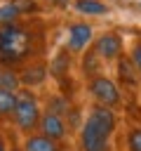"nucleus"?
Returning a JSON list of instances; mask_svg holds the SVG:
<instances>
[{"label":"nucleus","instance_id":"nucleus-1","mask_svg":"<svg viewBox=\"0 0 141 151\" xmlns=\"http://www.w3.org/2000/svg\"><path fill=\"white\" fill-rule=\"evenodd\" d=\"M115 127H118L115 111L108 106L92 104L78 132L80 151H108Z\"/></svg>","mask_w":141,"mask_h":151},{"label":"nucleus","instance_id":"nucleus-2","mask_svg":"<svg viewBox=\"0 0 141 151\" xmlns=\"http://www.w3.org/2000/svg\"><path fill=\"white\" fill-rule=\"evenodd\" d=\"M35 33L31 26L16 24H2L0 26V66H24L35 54Z\"/></svg>","mask_w":141,"mask_h":151},{"label":"nucleus","instance_id":"nucleus-3","mask_svg":"<svg viewBox=\"0 0 141 151\" xmlns=\"http://www.w3.org/2000/svg\"><path fill=\"white\" fill-rule=\"evenodd\" d=\"M40 116H42V106H40V99H38L35 90L19 87V92H16V106H14V113H12L14 127L24 137L33 134V132H38Z\"/></svg>","mask_w":141,"mask_h":151},{"label":"nucleus","instance_id":"nucleus-4","mask_svg":"<svg viewBox=\"0 0 141 151\" xmlns=\"http://www.w3.org/2000/svg\"><path fill=\"white\" fill-rule=\"evenodd\" d=\"M85 87H87V94H89L92 104L108 106V109L118 111V109L122 106V101H125V99H122V90H120V85H118L110 76H106L103 71L96 73V76H92V78H87Z\"/></svg>","mask_w":141,"mask_h":151},{"label":"nucleus","instance_id":"nucleus-5","mask_svg":"<svg viewBox=\"0 0 141 151\" xmlns=\"http://www.w3.org/2000/svg\"><path fill=\"white\" fill-rule=\"evenodd\" d=\"M94 35H96V31L89 21H70L63 33V47L70 54H85L92 47Z\"/></svg>","mask_w":141,"mask_h":151},{"label":"nucleus","instance_id":"nucleus-6","mask_svg":"<svg viewBox=\"0 0 141 151\" xmlns=\"http://www.w3.org/2000/svg\"><path fill=\"white\" fill-rule=\"evenodd\" d=\"M92 50L96 52V57L103 61V64H110V61H118L122 54H125V38L108 28V31H101L94 35V42H92Z\"/></svg>","mask_w":141,"mask_h":151},{"label":"nucleus","instance_id":"nucleus-7","mask_svg":"<svg viewBox=\"0 0 141 151\" xmlns=\"http://www.w3.org/2000/svg\"><path fill=\"white\" fill-rule=\"evenodd\" d=\"M38 132L61 144L63 139H68V123H66V118H63L61 113L47 109V111H42V116H40Z\"/></svg>","mask_w":141,"mask_h":151},{"label":"nucleus","instance_id":"nucleus-8","mask_svg":"<svg viewBox=\"0 0 141 151\" xmlns=\"http://www.w3.org/2000/svg\"><path fill=\"white\" fill-rule=\"evenodd\" d=\"M49 76V66L47 61L42 59H31L28 64H24V68L19 71V78H21V87H28V90H35L40 87Z\"/></svg>","mask_w":141,"mask_h":151},{"label":"nucleus","instance_id":"nucleus-9","mask_svg":"<svg viewBox=\"0 0 141 151\" xmlns=\"http://www.w3.org/2000/svg\"><path fill=\"white\" fill-rule=\"evenodd\" d=\"M73 12L80 17H106L110 14V5L103 0H73Z\"/></svg>","mask_w":141,"mask_h":151},{"label":"nucleus","instance_id":"nucleus-10","mask_svg":"<svg viewBox=\"0 0 141 151\" xmlns=\"http://www.w3.org/2000/svg\"><path fill=\"white\" fill-rule=\"evenodd\" d=\"M21 151H61V144L45 137V134H40V132H33V134L24 137Z\"/></svg>","mask_w":141,"mask_h":151},{"label":"nucleus","instance_id":"nucleus-11","mask_svg":"<svg viewBox=\"0 0 141 151\" xmlns=\"http://www.w3.org/2000/svg\"><path fill=\"white\" fill-rule=\"evenodd\" d=\"M118 73H120V80L127 83V85H139V80H141L139 71L134 68V64H132L129 57H125V54L118 59Z\"/></svg>","mask_w":141,"mask_h":151},{"label":"nucleus","instance_id":"nucleus-12","mask_svg":"<svg viewBox=\"0 0 141 151\" xmlns=\"http://www.w3.org/2000/svg\"><path fill=\"white\" fill-rule=\"evenodd\" d=\"M19 92V90H16ZM16 92L14 90H2L0 87V120H9L16 106Z\"/></svg>","mask_w":141,"mask_h":151},{"label":"nucleus","instance_id":"nucleus-13","mask_svg":"<svg viewBox=\"0 0 141 151\" xmlns=\"http://www.w3.org/2000/svg\"><path fill=\"white\" fill-rule=\"evenodd\" d=\"M0 87L2 90H19L21 87V78H19V71L12 68V66H0Z\"/></svg>","mask_w":141,"mask_h":151},{"label":"nucleus","instance_id":"nucleus-14","mask_svg":"<svg viewBox=\"0 0 141 151\" xmlns=\"http://www.w3.org/2000/svg\"><path fill=\"white\" fill-rule=\"evenodd\" d=\"M21 19H24V14H21V9L16 7L14 0H7V2L0 5V26H2V24H16V21H21Z\"/></svg>","mask_w":141,"mask_h":151},{"label":"nucleus","instance_id":"nucleus-15","mask_svg":"<svg viewBox=\"0 0 141 151\" xmlns=\"http://www.w3.org/2000/svg\"><path fill=\"white\" fill-rule=\"evenodd\" d=\"M125 146H127V151H141V125H134L127 130Z\"/></svg>","mask_w":141,"mask_h":151},{"label":"nucleus","instance_id":"nucleus-16","mask_svg":"<svg viewBox=\"0 0 141 151\" xmlns=\"http://www.w3.org/2000/svg\"><path fill=\"white\" fill-rule=\"evenodd\" d=\"M127 57H129V61L134 64V68H136V71H139V76H141V40H134V42H132V47H129Z\"/></svg>","mask_w":141,"mask_h":151},{"label":"nucleus","instance_id":"nucleus-17","mask_svg":"<svg viewBox=\"0 0 141 151\" xmlns=\"http://www.w3.org/2000/svg\"><path fill=\"white\" fill-rule=\"evenodd\" d=\"M0 151H9V144H7V137L0 132Z\"/></svg>","mask_w":141,"mask_h":151},{"label":"nucleus","instance_id":"nucleus-18","mask_svg":"<svg viewBox=\"0 0 141 151\" xmlns=\"http://www.w3.org/2000/svg\"><path fill=\"white\" fill-rule=\"evenodd\" d=\"M42 2H56V5H70L73 0H42Z\"/></svg>","mask_w":141,"mask_h":151},{"label":"nucleus","instance_id":"nucleus-19","mask_svg":"<svg viewBox=\"0 0 141 151\" xmlns=\"http://www.w3.org/2000/svg\"><path fill=\"white\" fill-rule=\"evenodd\" d=\"M139 5H141V0H139Z\"/></svg>","mask_w":141,"mask_h":151}]
</instances>
